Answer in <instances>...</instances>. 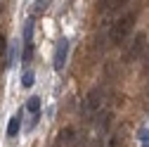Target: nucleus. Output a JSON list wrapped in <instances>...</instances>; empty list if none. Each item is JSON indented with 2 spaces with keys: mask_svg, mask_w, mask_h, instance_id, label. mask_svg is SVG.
<instances>
[{
  "mask_svg": "<svg viewBox=\"0 0 149 147\" xmlns=\"http://www.w3.org/2000/svg\"><path fill=\"white\" fill-rule=\"evenodd\" d=\"M135 19H137V14H135V12H128V14H123V17H121V19H116V22H114V26H111V31H109L111 43H114V45H121V43L128 38V33L133 31Z\"/></svg>",
  "mask_w": 149,
  "mask_h": 147,
  "instance_id": "nucleus-1",
  "label": "nucleus"
},
{
  "mask_svg": "<svg viewBox=\"0 0 149 147\" xmlns=\"http://www.w3.org/2000/svg\"><path fill=\"white\" fill-rule=\"evenodd\" d=\"M102 95H104V90H102L100 85L92 88L90 93H88V97H85V102H83V112H85L88 116H92V114L102 107Z\"/></svg>",
  "mask_w": 149,
  "mask_h": 147,
  "instance_id": "nucleus-2",
  "label": "nucleus"
},
{
  "mask_svg": "<svg viewBox=\"0 0 149 147\" xmlns=\"http://www.w3.org/2000/svg\"><path fill=\"white\" fill-rule=\"evenodd\" d=\"M66 55H69V41L62 38V41L57 43V50H54V69H57V71L64 69V64H66Z\"/></svg>",
  "mask_w": 149,
  "mask_h": 147,
  "instance_id": "nucleus-3",
  "label": "nucleus"
},
{
  "mask_svg": "<svg viewBox=\"0 0 149 147\" xmlns=\"http://www.w3.org/2000/svg\"><path fill=\"white\" fill-rule=\"evenodd\" d=\"M144 45H147V36H144V33H137L135 41H133V48H130V52H128V60H130V62L137 60L140 55L144 52Z\"/></svg>",
  "mask_w": 149,
  "mask_h": 147,
  "instance_id": "nucleus-4",
  "label": "nucleus"
},
{
  "mask_svg": "<svg viewBox=\"0 0 149 147\" xmlns=\"http://www.w3.org/2000/svg\"><path fill=\"white\" fill-rule=\"evenodd\" d=\"M24 45H33V17L26 19V26H24Z\"/></svg>",
  "mask_w": 149,
  "mask_h": 147,
  "instance_id": "nucleus-5",
  "label": "nucleus"
},
{
  "mask_svg": "<svg viewBox=\"0 0 149 147\" xmlns=\"http://www.w3.org/2000/svg\"><path fill=\"white\" fill-rule=\"evenodd\" d=\"M97 5H100V10L109 12V10H116V7H123L125 3H123V0H102V3H97Z\"/></svg>",
  "mask_w": 149,
  "mask_h": 147,
  "instance_id": "nucleus-6",
  "label": "nucleus"
},
{
  "mask_svg": "<svg viewBox=\"0 0 149 147\" xmlns=\"http://www.w3.org/2000/svg\"><path fill=\"white\" fill-rule=\"evenodd\" d=\"M19 126H22V114H17V116L10 121V126H7V135H10V138H14L17 133H19Z\"/></svg>",
  "mask_w": 149,
  "mask_h": 147,
  "instance_id": "nucleus-7",
  "label": "nucleus"
},
{
  "mask_svg": "<svg viewBox=\"0 0 149 147\" xmlns=\"http://www.w3.org/2000/svg\"><path fill=\"white\" fill-rule=\"evenodd\" d=\"M26 109H29L33 116H38V114H40V97H31L29 104H26Z\"/></svg>",
  "mask_w": 149,
  "mask_h": 147,
  "instance_id": "nucleus-8",
  "label": "nucleus"
},
{
  "mask_svg": "<svg viewBox=\"0 0 149 147\" xmlns=\"http://www.w3.org/2000/svg\"><path fill=\"white\" fill-rule=\"evenodd\" d=\"M59 142H73V128H64V131H59Z\"/></svg>",
  "mask_w": 149,
  "mask_h": 147,
  "instance_id": "nucleus-9",
  "label": "nucleus"
},
{
  "mask_svg": "<svg viewBox=\"0 0 149 147\" xmlns=\"http://www.w3.org/2000/svg\"><path fill=\"white\" fill-rule=\"evenodd\" d=\"M22 85H24V88H31V85H33V71H31V69L22 74Z\"/></svg>",
  "mask_w": 149,
  "mask_h": 147,
  "instance_id": "nucleus-10",
  "label": "nucleus"
},
{
  "mask_svg": "<svg viewBox=\"0 0 149 147\" xmlns=\"http://www.w3.org/2000/svg\"><path fill=\"white\" fill-rule=\"evenodd\" d=\"M31 57H33V45H29V48H24V57H22V60H24V62H29Z\"/></svg>",
  "mask_w": 149,
  "mask_h": 147,
  "instance_id": "nucleus-11",
  "label": "nucleus"
},
{
  "mask_svg": "<svg viewBox=\"0 0 149 147\" xmlns=\"http://www.w3.org/2000/svg\"><path fill=\"white\" fill-rule=\"evenodd\" d=\"M5 48H7V43H5V36L0 33V57H3V52H5Z\"/></svg>",
  "mask_w": 149,
  "mask_h": 147,
  "instance_id": "nucleus-12",
  "label": "nucleus"
},
{
  "mask_svg": "<svg viewBox=\"0 0 149 147\" xmlns=\"http://www.w3.org/2000/svg\"><path fill=\"white\" fill-rule=\"evenodd\" d=\"M140 140H144V142H149V131H144V128H142V131H140Z\"/></svg>",
  "mask_w": 149,
  "mask_h": 147,
  "instance_id": "nucleus-13",
  "label": "nucleus"
},
{
  "mask_svg": "<svg viewBox=\"0 0 149 147\" xmlns=\"http://www.w3.org/2000/svg\"><path fill=\"white\" fill-rule=\"evenodd\" d=\"M47 5H50V3H43V0H40V3H36V10H38V12H40V10H47Z\"/></svg>",
  "mask_w": 149,
  "mask_h": 147,
  "instance_id": "nucleus-14",
  "label": "nucleus"
},
{
  "mask_svg": "<svg viewBox=\"0 0 149 147\" xmlns=\"http://www.w3.org/2000/svg\"><path fill=\"white\" fill-rule=\"evenodd\" d=\"M144 147H149V145H144Z\"/></svg>",
  "mask_w": 149,
  "mask_h": 147,
  "instance_id": "nucleus-15",
  "label": "nucleus"
}]
</instances>
